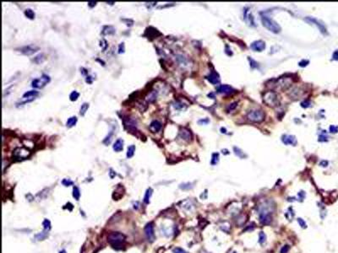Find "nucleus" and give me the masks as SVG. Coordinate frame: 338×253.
I'll return each mask as SVG.
<instances>
[{
    "instance_id": "f257e3e1",
    "label": "nucleus",
    "mask_w": 338,
    "mask_h": 253,
    "mask_svg": "<svg viewBox=\"0 0 338 253\" xmlns=\"http://www.w3.org/2000/svg\"><path fill=\"white\" fill-rule=\"evenodd\" d=\"M272 202L270 201H266L259 206V221L263 225H270L272 220Z\"/></svg>"
},
{
    "instance_id": "f03ea898",
    "label": "nucleus",
    "mask_w": 338,
    "mask_h": 253,
    "mask_svg": "<svg viewBox=\"0 0 338 253\" xmlns=\"http://www.w3.org/2000/svg\"><path fill=\"white\" fill-rule=\"evenodd\" d=\"M126 236L120 232H111L107 236V241L113 248L121 249L125 243Z\"/></svg>"
},
{
    "instance_id": "7ed1b4c3",
    "label": "nucleus",
    "mask_w": 338,
    "mask_h": 253,
    "mask_svg": "<svg viewBox=\"0 0 338 253\" xmlns=\"http://www.w3.org/2000/svg\"><path fill=\"white\" fill-rule=\"evenodd\" d=\"M261 22L265 28L268 29L269 31L273 32V33H279V32L281 31L280 25H279L276 21L271 20V19L269 18L268 16H264V15H263V16L261 17Z\"/></svg>"
},
{
    "instance_id": "20e7f679",
    "label": "nucleus",
    "mask_w": 338,
    "mask_h": 253,
    "mask_svg": "<svg viewBox=\"0 0 338 253\" xmlns=\"http://www.w3.org/2000/svg\"><path fill=\"white\" fill-rule=\"evenodd\" d=\"M264 101L269 106V107H277L280 104L278 96L274 91H268L264 96Z\"/></svg>"
},
{
    "instance_id": "39448f33",
    "label": "nucleus",
    "mask_w": 338,
    "mask_h": 253,
    "mask_svg": "<svg viewBox=\"0 0 338 253\" xmlns=\"http://www.w3.org/2000/svg\"><path fill=\"white\" fill-rule=\"evenodd\" d=\"M265 117V114L262 110H252L247 114V118L253 122H261Z\"/></svg>"
},
{
    "instance_id": "423d86ee",
    "label": "nucleus",
    "mask_w": 338,
    "mask_h": 253,
    "mask_svg": "<svg viewBox=\"0 0 338 253\" xmlns=\"http://www.w3.org/2000/svg\"><path fill=\"white\" fill-rule=\"evenodd\" d=\"M30 155H31V151L24 147L16 148L13 151V158L16 160H26L27 158L30 157Z\"/></svg>"
},
{
    "instance_id": "0eeeda50",
    "label": "nucleus",
    "mask_w": 338,
    "mask_h": 253,
    "mask_svg": "<svg viewBox=\"0 0 338 253\" xmlns=\"http://www.w3.org/2000/svg\"><path fill=\"white\" fill-rule=\"evenodd\" d=\"M123 121H124V127H125L129 132H135V131L138 132V131H137L138 122L136 121V119H135L134 117H124L123 118Z\"/></svg>"
},
{
    "instance_id": "6e6552de",
    "label": "nucleus",
    "mask_w": 338,
    "mask_h": 253,
    "mask_svg": "<svg viewBox=\"0 0 338 253\" xmlns=\"http://www.w3.org/2000/svg\"><path fill=\"white\" fill-rule=\"evenodd\" d=\"M50 80L51 79L49 76L47 75V74H42L41 78L35 79L31 81V86L33 88H36V89H42L44 86H46V84H48L50 82Z\"/></svg>"
},
{
    "instance_id": "1a4fd4ad",
    "label": "nucleus",
    "mask_w": 338,
    "mask_h": 253,
    "mask_svg": "<svg viewBox=\"0 0 338 253\" xmlns=\"http://www.w3.org/2000/svg\"><path fill=\"white\" fill-rule=\"evenodd\" d=\"M40 47H37V46L34 45H28V46H24L22 47H20L19 50L22 54L24 55H26V56H31L32 54H34L35 52H37V51H39Z\"/></svg>"
},
{
    "instance_id": "9d476101",
    "label": "nucleus",
    "mask_w": 338,
    "mask_h": 253,
    "mask_svg": "<svg viewBox=\"0 0 338 253\" xmlns=\"http://www.w3.org/2000/svg\"><path fill=\"white\" fill-rule=\"evenodd\" d=\"M145 234L146 236L148 241L152 242L155 240V232H154V225L153 223H149L145 227Z\"/></svg>"
},
{
    "instance_id": "9b49d317",
    "label": "nucleus",
    "mask_w": 338,
    "mask_h": 253,
    "mask_svg": "<svg viewBox=\"0 0 338 253\" xmlns=\"http://www.w3.org/2000/svg\"><path fill=\"white\" fill-rule=\"evenodd\" d=\"M291 84H292V80L290 79L283 78L278 79L276 84H274V85L278 90H287V88L290 87Z\"/></svg>"
},
{
    "instance_id": "f8f14e48",
    "label": "nucleus",
    "mask_w": 338,
    "mask_h": 253,
    "mask_svg": "<svg viewBox=\"0 0 338 253\" xmlns=\"http://www.w3.org/2000/svg\"><path fill=\"white\" fill-rule=\"evenodd\" d=\"M144 36H145V37H146L149 40H153V39H155V38H156L158 36H161V33L156 28L150 26V27L146 28Z\"/></svg>"
},
{
    "instance_id": "ddd939ff",
    "label": "nucleus",
    "mask_w": 338,
    "mask_h": 253,
    "mask_svg": "<svg viewBox=\"0 0 338 253\" xmlns=\"http://www.w3.org/2000/svg\"><path fill=\"white\" fill-rule=\"evenodd\" d=\"M305 20H307L308 22L312 23V24H314V25H315L316 26L319 28V30L320 31L321 33H323V34L327 33L326 28L325 27V25H323V24H321L318 20H316V19H315V18H312V17H307V18L305 19Z\"/></svg>"
},
{
    "instance_id": "4468645a",
    "label": "nucleus",
    "mask_w": 338,
    "mask_h": 253,
    "mask_svg": "<svg viewBox=\"0 0 338 253\" xmlns=\"http://www.w3.org/2000/svg\"><path fill=\"white\" fill-rule=\"evenodd\" d=\"M161 126H162V124L161 122H159L158 120H153L150 123L149 130L153 133H156L161 129Z\"/></svg>"
},
{
    "instance_id": "2eb2a0df",
    "label": "nucleus",
    "mask_w": 338,
    "mask_h": 253,
    "mask_svg": "<svg viewBox=\"0 0 338 253\" xmlns=\"http://www.w3.org/2000/svg\"><path fill=\"white\" fill-rule=\"evenodd\" d=\"M250 47L252 50L255 52H262L263 50H265V43L263 41H255L251 44Z\"/></svg>"
},
{
    "instance_id": "dca6fc26",
    "label": "nucleus",
    "mask_w": 338,
    "mask_h": 253,
    "mask_svg": "<svg viewBox=\"0 0 338 253\" xmlns=\"http://www.w3.org/2000/svg\"><path fill=\"white\" fill-rule=\"evenodd\" d=\"M282 140L283 143L286 144V145L290 144V145H294L295 146L297 144V138H295V136H293V135H283Z\"/></svg>"
},
{
    "instance_id": "f3484780",
    "label": "nucleus",
    "mask_w": 338,
    "mask_h": 253,
    "mask_svg": "<svg viewBox=\"0 0 338 253\" xmlns=\"http://www.w3.org/2000/svg\"><path fill=\"white\" fill-rule=\"evenodd\" d=\"M206 79L212 84H217L220 82V76L216 71H211V73L206 77Z\"/></svg>"
},
{
    "instance_id": "a211bd4d",
    "label": "nucleus",
    "mask_w": 338,
    "mask_h": 253,
    "mask_svg": "<svg viewBox=\"0 0 338 253\" xmlns=\"http://www.w3.org/2000/svg\"><path fill=\"white\" fill-rule=\"evenodd\" d=\"M217 92L221 93V94L228 95V94H231V93L233 92V89L231 86L228 85V84H223V85H220L219 87L217 88Z\"/></svg>"
},
{
    "instance_id": "6ab92c4d",
    "label": "nucleus",
    "mask_w": 338,
    "mask_h": 253,
    "mask_svg": "<svg viewBox=\"0 0 338 253\" xmlns=\"http://www.w3.org/2000/svg\"><path fill=\"white\" fill-rule=\"evenodd\" d=\"M179 137H180L182 139H183V140L189 142V141H190V139H191L192 138L191 132L188 129H186V128H183V129H181L180 132H179Z\"/></svg>"
},
{
    "instance_id": "aec40b11",
    "label": "nucleus",
    "mask_w": 338,
    "mask_h": 253,
    "mask_svg": "<svg viewBox=\"0 0 338 253\" xmlns=\"http://www.w3.org/2000/svg\"><path fill=\"white\" fill-rule=\"evenodd\" d=\"M38 95H39V92L37 91V90H30V91H27L23 95V99H25V100H33L34 101Z\"/></svg>"
},
{
    "instance_id": "412c9836",
    "label": "nucleus",
    "mask_w": 338,
    "mask_h": 253,
    "mask_svg": "<svg viewBox=\"0 0 338 253\" xmlns=\"http://www.w3.org/2000/svg\"><path fill=\"white\" fill-rule=\"evenodd\" d=\"M113 150L115 152H120L124 149V140L122 138H118L113 143Z\"/></svg>"
},
{
    "instance_id": "4be33fe9",
    "label": "nucleus",
    "mask_w": 338,
    "mask_h": 253,
    "mask_svg": "<svg viewBox=\"0 0 338 253\" xmlns=\"http://www.w3.org/2000/svg\"><path fill=\"white\" fill-rule=\"evenodd\" d=\"M116 32L115 28L112 26V25H105L102 28V31H101V34L103 36H107V35H113V34Z\"/></svg>"
},
{
    "instance_id": "5701e85b",
    "label": "nucleus",
    "mask_w": 338,
    "mask_h": 253,
    "mask_svg": "<svg viewBox=\"0 0 338 253\" xmlns=\"http://www.w3.org/2000/svg\"><path fill=\"white\" fill-rule=\"evenodd\" d=\"M156 97H157V92L156 90H153V91L148 94L146 100L147 102H154L156 100Z\"/></svg>"
},
{
    "instance_id": "b1692460",
    "label": "nucleus",
    "mask_w": 338,
    "mask_h": 253,
    "mask_svg": "<svg viewBox=\"0 0 338 253\" xmlns=\"http://www.w3.org/2000/svg\"><path fill=\"white\" fill-rule=\"evenodd\" d=\"M152 193H153V190L151 187L147 189L146 191V194H145V197H144V202L146 204H148L150 202V199L151 197Z\"/></svg>"
},
{
    "instance_id": "393cba45",
    "label": "nucleus",
    "mask_w": 338,
    "mask_h": 253,
    "mask_svg": "<svg viewBox=\"0 0 338 253\" xmlns=\"http://www.w3.org/2000/svg\"><path fill=\"white\" fill-rule=\"evenodd\" d=\"M181 207L184 208V209H186V210L190 211L193 209L194 205H193V203H192L189 200H185V201L182 202V206H181Z\"/></svg>"
},
{
    "instance_id": "a878e982",
    "label": "nucleus",
    "mask_w": 338,
    "mask_h": 253,
    "mask_svg": "<svg viewBox=\"0 0 338 253\" xmlns=\"http://www.w3.org/2000/svg\"><path fill=\"white\" fill-rule=\"evenodd\" d=\"M77 121H78V119H77L76 117H71L66 122V126L68 127H72V126H75V124L77 123Z\"/></svg>"
},
{
    "instance_id": "bb28decb",
    "label": "nucleus",
    "mask_w": 338,
    "mask_h": 253,
    "mask_svg": "<svg viewBox=\"0 0 338 253\" xmlns=\"http://www.w3.org/2000/svg\"><path fill=\"white\" fill-rule=\"evenodd\" d=\"M135 145H134V144H131V145H130V146L128 147V149H127V158H129V159H130V158H132L133 156H134V155H135Z\"/></svg>"
},
{
    "instance_id": "cd10ccee",
    "label": "nucleus",
    "mask_w": 338,
    "mask_h": 253,
    "mask_svg": "<svg viewBox=\"0 0 338 253\" xmlns=\"http://www.w3.org/2000/svg\"><path fill=\"white\" fill-rule=\"evenodd\" d=\"M24 14H25V17L30 19V20H34L35 16H36V14H35V13H34V11L31 8H26L25 12H24Z\"/></svg>"
},
{
    "instance_id": "c85d7f7f",
    "label": "nucleus",
    "mask_w": 338,
    "mask_h": 253,
    "mask_svg": "<svg viewBox=\"0 0 338 253\" xmlns=\"http://www.w3.org/2000/svg\"><path fill=\"white\" fill-rule=\"evenodd\" d=\"M113 128L111 131H110V132L108 133V134L106 136V138L103 139V143L104 144H106V145H108V144H110V143H111V141H112V138H113Z\"/></svg>"
},
{
    "instance_id": "c756f323",
    "label": "nucleus",
    "mask_w": 338,
    "mask_h": 253,
    "mask_svg": "<svg viewBox=\"0 0 338 253\" xmlns=\"http://www.w3.org/2000/svg\"><path fill=\"white\" fill-rule=\"evenodd\" d=\"M88 108H89V104L86 103V102H84V103L81 105L80 109H79V114L81 116H84V114L87 112Z\"/></svg>"
},
{
    "instance_id": "7c9ffc66",
    "label": "nucleus",
    "mask_w": 338,
    "mask_h": 253,
    "mask_svg": "<svg viewBox=\"0 0 338 253\" xmlns=\"http://www.w3.org/2000/svg\"><path fill=\"white\" fill-rule=\"evenodd\" d=\"M44 60H45L44 55H43V54H39V55H37V56L34 58L33 61L36 62V63H37V64H40V63H42V62H44Z\"/></svg>"
},
{
    "instance_id": "2f4dec72",
    "label": "nucleus",
    "mask_w": 338,
    "mask_h": 253,
    "mask_svg": "<svg viewBox=\"0 0 338 253\" xmlns=\"http://www.w3.org/2000/svg\"><path fill=\"white\" fill-rule=\"evenodd\" d=\"M73 197H74V199L75 200H78L79 199V197H80V191H79V189L77 187V186H74V188H73Z\"/></svg>"
},
{
    "instance_id": "473e14b6",
    "label": "nucleus",
    "mask_w": 338,
    "mask_h": 253,
    "mask_svg": "<svg viewBox=\"0 0 338 253\" xmlns=\"http://www.w3.org/2000/svg\"><path fill=\"white\" fill-rule=\"evenodd\" d=\"M79 96V93L77 92L76 90H74V91L71 92L70 95H69V100H70L71 101H75L78 100Z\"/></svg>"
},
{
    "instance_id": "72a5a7b5",
    "label": "nucleus",
    "mask_w": 338,
    "mask_h": 253,
    "mask_svg": "<svg viewBox=\"0 0 338 253\" xmlns=\"http://www.w3.org/2000/svg\"><path fill=\"white\" fill-rule=\"evenodd\" d=\"M218 161H219V154L218 153H214L212 155V157H211V164L212 166H215V165H217Z\"/></svg>"
},
{
    "instance_id": "f704fd0d",
    "label": "nucleus",
    "mask_w": 338,
    "mask_h": 253,
    "mask_svg": "<svg viewBox=\"0 0 338 253\" xmlns=\"http://www.w3.org/2000/svg\"><path fill=\"white\" fill-rule=\"evenodd\" d=\"M48 231H45V230H44V231H43V232H42V233H39L38 235H37V236H36V238H37V239L38 240V241H42V240H44L45 238H47V237H48Z\"/></svg>"
},
{
    "instance_id": "c9c22d12",
    "label": "nucleus",
    "mask_w": 338,
    "mask_h": 253,
    "mask_svg": "<svg viewBox=\"0 0 338 253\" xmlns=\"http://www.w3.org/2000/svg\"><path fill=\"white\" fill-rule=\"evenodd\" d=\"M266 240V236L263 231H260L259 233V244H264Z\"/></svg>"
},
{
    "instance_id": "e433bc0d",
    "label": "nucleus",
    "mask_w": 338,
    "mask_h": 253,
    "mask_svg": "<svg viewBox=\"0 0 338 253\" xmlns=\"http://www.w3.org/2000/svg\"><path fill=\"white\" fill-rule=\"evenodd\" d=\"M234 152H235V154H236V155H238V157L241 158V159H243V158L245 157V155L243 154V152L240 149H238V148H237V147H234Z\"/></svg>"
},
{
    "instance_id": "4c0bfd02",
    "label": "nucleus",
    "mask_w": 338,
    "mask_h": 253,
    "mask_svg": "<svg viewBox=\"0 0 338 253\" xmlns=\"http://www.w3.org/2000/svg\"><path fill=\"white\" fill-rule=\"evenodd\" d=\"M43 225V227H44V230L47 231H49L51 230V223L48 219H44V221L42 223Z\"/></svg>"
},
{
    "instance_id": "58836bf2",
    "label": "nucleus",
    "mask_w": 338,
    "mask_h": 253,
    "mask_svg": "<svg viewBox=\"0 0 338 253\" xmlns=\"http://www.w3.org/2000/svg\"><path fill=\"white\" fill-rule=\"evenodd\" d=\"M100 47L102 49V52H105L107 48V42L105 39H101L100 41Z\"/></svg>"
},
{
    "instance_id": "ea45409f",
    "label": "nucleus",
    "mask_w": 338,
    "mask_h": 253,
    "mask_svg": "<svg viewBox=\"0 0 338 253\" xmlns=\"http://www.w3.org/2000/svg\"><path fill=\"white\" fill-rule=\"evenodd\" d=\"M179 187L183 190H189V189H191L193 187L191 183H184V184H181L179 186Z\"/></svg>"
},
{
    "instance_id": "a19ab883",
    "label": "nucleus",
    "mask_w": 338,
    "mask_h": 253,
    "mask_svg": "<svg viewBox=\"0 0 338 253\" xmlns=\"http://www.w3.org/2000/svg\"><path fill=\"white\" fill-rule=\"evenodd\" d=\"M124 52H125V45H124V42H121L118 45V53H124Z\"/></svg>"
},
{
    "instance_id": "79ce46f5",
    "label": "nucleus",
    "mask_w": 338,
    "mask_h": 253,
    "mask_svg": "<svg viewBox=\"0 0 338 253\" xmlns=\"http://www.w3.org/2000/svg\"><path fill=\"white\" fill-rule=\"evenodd\" d=\"M62 184L65 186H72L74 184V182L69 179H64L62 181Z\"/></svg>"
},
{
    "instance_id": "37998d69",
    "label": "nucleus",
    "mask_w": 338,
    "mask_h": 253,
    "mask_svg": "<svg viewBox=\"0 0 338 253\" xmlns=\"http://www.w3.org/2000/svg\"><path fill=\"white\" fill-rule=\"evenodd\" d=\"M298 223H299V226H301V228H303V229H305V228H307V225H306V222L304 221V219H301V218H299V219H298Z\"/></svg>"
},
{
    "instance_id": "c03bdc74",
    "label": "nucleus",
    "mask_w": 338,
    "mask_h": 253,
    "mask_svg": "<svg viewBox=\"0 0 338 253\" xmlns=\"http://www.w3.org/2000/svg\"><path fill=\"white\" fill-rule=\"evenodd\" d=\"M123 21H124L125 24H126L127 26H132L133 25H134V21H133L132 20H129V19H123Z\"/></svg>"
},
{
    "instance_id": "a18cd8bd",
    "label": "nucleus",
    "mask_w": 338,
    "mask_h": 253,
    "mask_svg": "<svg viewBox=\"0 0 338 253\" xmlns=\"http://www.w3.org/2000/svg\"><path fill=\"white\" fill-rule=\"evenodd\" d=\"M289 250H290V246H288V245H286V246H284L281 249V251L280 252L281 253H287L288 251H289Z\"/></svg>"
},
{
    "instance_id": "49530a36",
    "label": "nucleus",
    "mask_w": 338,
    "mask_h": 253,
    "mask_svg": "<svg viewBox=\"0 0 338 253\" xmlns=\"http://www.w3.org/2000/svg\"><path fill=\"white\" fill-rule=\"evenodd\" d=\"M173 253H188L186 251H184L183 249H182V248L180 247H177V248H175V249H173V251H172Z\"/></svg>"
},
{
    "instance_id": "de8ad7c7",
    "label": "nucleus",
    "mask_w": 338,
    "mask_h": 253,
    "mask_svg": "<svg viewBox=\"0 0 338 253\" xmlns=\"http://www.w3.org/2000/svg\"><path fill=\"white\" fill-rule=\"evenodd\" d=\"M237 106H238V102H235V103L230 104V106H229V107H228V112L233 111V110L237 107Z\"/></svg>"
},
{
    "instance_id": "09e8293b",
    "label": "nucleus",
    "mask_w": 338,
    "mask_h": 253,
    "mask_svg": "<svg viewBox=\"0 0 338 253\" xmlns=\"http://www.w3.org/2000/svg\"><path fill=\"white\" fill-rule=\"evenodd\" d=\"M310 105H311V102H310V101H304L301 103V106L303 107H304V108H305V107H310Z\"/></svg>"
},
{
    "instance_id": "8fccbe9b",
    "label": "nucleus",
    "mask_w": 338,
    "mask_h": 253,
    "mask_svg": "<svg viewBox=\"0 0 338 253\" xmlns=\"http://www.w3.org/2000/svg\"><path fill=\"white\" fill-rule=\"evenodd\" d=\"M309 61L308 60H303V61H301V62H299V65L300 66V67H306L308 64H309Z\"/></svg>"
},
{
    "instance_id": "3c124183",
    "label": "nucleus",
    "mask_w": 338,
    "mask_h": 253,
    "mask_svg": "<svg viewBox=\"0 0 338 253\" xmlns=\"http://www.w3.org/2000/svg\"><path fill=\"white\" fill-rule=\"evenodd\" d=\"M299 199H300V201H303V200L304 199V197H305V192H304V191H299Z\"/></svg>"
},
{
    "instance_id": "603ef678",
    "label": "nucleus",
    "mask_w": 338,
    "mask_h": 253,
    "mask_svg": "<svg viewBox=\"0 0 338 253\" xmlns=\"http://www.w3.org/2000/svg\"><path fill=\"white\" fill-rule=\"evenodd\" d=\"M85 82H86V83H88V84H92V82H93V78H92V77H91V76H90V75L86 76V79H85Z\"/></svg>"
},
{
    "instance_id": "864d4df0",
    "label": "nucleus",
    "mask_w": 338,
    "mask_h": 253,
    "mask_svg": "<svg viewBox=\"0 0 338 253\" xmlns=\"http://www.w3.org/2000/svg\"><path fill=\"white\" fill-rule=\"evenodd\" d=\"M319 141L320 142H325V141H327V137L325 136V135H320L319 137Z\"/></svg>"
},
{
    "instance_id": "5fc2aeb1",
    "label": "nucleus",
    "mask_w": 338,
    "mask_h": 253,
    "mask_svg": "<svg viewBox=\"0 0 338 253\" xmlns=\"http://www.w3.org/2000/svg\"><path fill=\"white\" fill-rule=\"evenodd\" d=\"M96 5V2H94V1H90V2H88V6H89L90 8H93V7H95Z\"/></svg>"
},
{
    "instance_id": "6e6d98bb",
    "label": "nucleus",
    "mask_w": 338,
    "mask_h": 253,
    "mask_svg": "<svg viewBox=\"0 0 338 253\" xmlns=\"http://www.w3.org/2000/svg\"><path fill=\"white\" fill-rule=\"evenodd\" d=\"M330 132H337V127H335V126H330Z\"/></svg>"
},
{
    "instance_id": "4d7b16f0",
    "label": "nucleus",
    "mask_w": 338,
    "mask_h": 253,
    "mask_svg": "<svg viewBox=\"0 0 338 253\" xmlns=\"http://www.w3.org/2000/svg\"><path fill=\"white\" fill-rule=\"evenodd\" d=\"M80 70H81V73L83 74V75H87L88 74V71L86 68H84V67H81L80 68Z\"/></svg>"
},
{
    "instance_id": "13d9d810",
    "label": "nucleus",
    "mask_w": 338,
    "mask_h": 253,
    "mask_svg": "<svg viewBox=\"0 0 338 253\" xmlns=\"http://www.w3.org/2000/svg\"><path fill=\"white\" fill-rule=\"evenodd\" d=\"M109 174H110V177H111V178H113V177H114L116 176V173L114 171H113V169H110Z\"/></svg>"
},
{
    "instance_id": "bf43d9fd",
    "label": "nucleus",
    "mask_w": 338,
    "mask_h": 253,
    "mask_svg": "<svg viewBox=\"0 0 338 253\" xmlns=\"http://www.w3.org/2000/svg\"><path fill=\"white\" fill-rule=\"evenodd\" d=\"M333 59L334 60H338V51H335L333 53Z\"/></svg>"
},
{
    "instance_id": "052dcab7",
    "label": "nucleus",
    "mask_w": 338,
    "mask_h": 253,
    "mask_svg": "<svg viewBox=\"0 0 338 253\" xmlns=\"http://www.w3.org/2000/svg\"><path fill=\"white\" fill-rule=\"evenodd\" d=\"M320 165L321 166H323V167H325V166H327V165H328V162H327V161H321Z\"/></svg>"
},
{
    "instance_id": "680f3d73",
    "label": "nucleus",
    "mask_w": 338,
    "mask_h": 253,
    "mask_svg": "<svg viewBox=\"0 0 338 253\" xmlns=\"http://www.w3.org/2000/svg\"><path fill=\"white\" fill-rule=\"evenodd\" d=\"M223 154H226V155H228V151L227 150V149H226V150H225V149H223Z\"/></svg>"
},
{
    "instance_id": "e2e57ef3",
    "label": "nucleus",
    "mask_w": 338,
    "mask_h": 253,
    "mask_svg": "<svg viewBox=\"0 0 338 253\" xmlns=\"http://www.w3.org/2000/svg\"><path fill=\"white\" fill-rule=\"evenodd\" d=\"M252 62H253V63H256V62H254V61H253V60H252ZM251 63H252V62H251ZM251 67H257V65H255V64H253V65H252V66H251Z\"/></svg>"
},
{
    "instance_id": "0e129e2a",
    "label": "nucleus",
    "mask_w": 338,
    "mask_h": 253,
    "mask_svg": "<svg viewBox=\"0 0 338 253\" xmlns=\"http://www.w3.org/2000/svg\"><path fill=\"white\" fill-rule=\"evenodd\" d=\"M59 253H66V251H65V250H63V251H60V252H59Z\"/></svg>"
},
{
    "instance_id": "69168bd1",
    "label": "nucleus",
    "mask_w": 338,
    "mask_h": 253,
    "mask_svg": "<svg viewBox=\"0 0 338 253\" xmlns=\"http://www.w3.org/2000/svg\"><path fill=\"white\" fill-rule=\"evenodd\" d=\"M232 253H236V252H235V251H233V252H232Z\"/></svg>"
}]
</instances>
